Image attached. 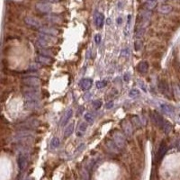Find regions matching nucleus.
Returning <instances> with one entry per match:
<instances>
[{"mask_svg":"<svg viewBox=\"0 0 180 180\" xmlns=\"http://www.w3.org/2000/svg\"><path fill=\"white\" fill-rule=\"evenodd\" d=\"M23 92L26 102H39L41 98V93L37 88L25 86L23 89Z\"/></svg>","mask_w":180,"mask_h":180,"instance_id":"nucleus-1","label":"nucleus"},{"mask_svg":"<svg viewBox=\"0 0 180 180\" xmlns=\"http://www.w3.org/2000/svg\"><path fill=\"white\" fill-rule=\"evenodd\" d=\"M152 120L157 126H158L159 128L164 131V132L168 133V132L170 131V130H171L170 124L167 121H165V120L161 117V115H158V113H153L152 114Z\"/></svg>","mask_w":180,"mask_h":180,"instance_id":"nucleus-2","label":"nucleus"},{"mask_svg":"<svg viewBox=\"0 0 180 180\" xmlns=\"http://www.w3.org/2000/svg\"><path fill=\"white\" fill-rule=\"evenodd\" d=\"M55 41L56 40L53 36L44 34V33H40L37 38V44L42 49H46L49 46H51V44L55 42Z\"/></svg>","mask_w":180,"mask_h":180,"instance_id":"nucleus-3","label":"nucleus"},{"mask_svg":"<svg viewBox=\"0 0 180 180\" xmlns=\"http://www.w3.org/2000/svg\"><path fill=\"white\" fill-rule=\"evenodd\" d=\"M23 83L25 86H31V88H38L42 84L41 79L36 77H27L23 79Z\"/></svg>","mask_w":180,"mask_h":180,"instance_id":"nucleus-4","label":"nucleus"},{"mask_svg":"<svg viewBox=\"0 0 180 180\" xmlns=\"http://www.w3.org/2000/svg\"><path fill=\"white\" fill-rule=\"evenodd\" d=\"M17 163L20 170H24L28 164V155L25 153H20L17 158Z\"/></svg>","mask_w":180,"mask_h":180,"instance_id":"nucleus-5","label":"nucleus"},{"mask_svg":"<svg viewBox=\"0 0 180 180\" xmlns=\"http://www.w3.org/2000/svg\"><path fill=\"white\" fill-rule=\"evenodd\" d=\"M114 142L116 144V146L119 148V149H123L125 147V139H124V136L122 134V133H120L118 131L115 132L114 134Z\"/></svg>","mask_w":180,"mask_h":180,"instance_id":"nucleus-6","label":"nucleus"},{"mask_svg":"<svg viewBox=\"0 0 180 180\" xmlns=\"http://www.w3.org/2000/svg\"><path fill=\"white\" fill-rule=\"evenodd\" d=\"M24 22L25 24L31 26L32 28H36V29H40L42 27V23L39 21L38 19L32 17V16H26L24 18Z\"/></svg>","mask_w":180,"mask_h":180,"instance_id":"nucleus-7","label":"nucleus"},{"mask_svg":"<svg viewBox=\"0 0 180 180\" xmlns=\"http://www.w3.org/2000/svg\"><path fill=\"white\" fill-rule=\"evenodd\" d=\"M36 9L42 13V14H47V13H50L51 10V4L49 3H46V2H40V3H37L36 5H35Z\"/></svg>","mask_w":180,"mask_h":180,"instance_id":"nucleus-8","label":"nucleus"},{"mask_svg":"<svg viewBox=\"0 0 180 180\" xmlns=\"http://www.w3.org/2000/svg\"><path fill=\"white\" fill-rule=\"evenodd\" d=\"M39 32L41 33H44V34L51 35V36H56L59 33L57 29L52 28V27H48V26H42V27L39 29Z\"/></svg>","mask_w":180,"mask_h":180,"instance_id":"nucleus-9","label":"nucleus"},{"mask_svg":"<svg viewBox=\"0 0 180 180\" xmlns=\"http://www.w3.org/2000/svg\"><path fill=\"white\" fill-rule=\"evenodd\" d=\"M167 150H168V145H167V142H164V141L161 142L160 145H159L158 150V154H157L158 160L161 159L164 157V155L166 154V152H167Z\"/></svg>","mask_w":180,"mask_h":180,"instance_id":"nucleus-10","label":"nucleus"},{"mask_svg":"<svg viewBox=\"0 0 180 180\" xmlns=\"http://www.w3.org/2000/svg\"><path fill=\"white\" fill-rule=\"evenodd\" d=\"M92 79L90 78H83L82 80L79 82V86L81 88L82 90H88L92 86Z\"/></svg>","mask_w":180,"mask_h":180,"instance_id":"nucleus-11","label":"nucleus"},{"mask_svg":"<svg viewBox=\"0 0 180 180\" xmlns=\"http://www.w3.org/2000/svg\"><path fill=\"white\" fill-rule=\"evenodd\" d=\"M95 22L98 28L103 27L104 23V16L102 13H96V15L95 16Z\"/></svg>","mask_w":180,"mask_h":180,"instance_id":"nucleus-12","label":"nucleus"},{"mask_svg":"<svg viewBox=\"0 0 180 180\" xmlns=\"http://www.w3.org/2000/svg\"><path fill=\"white\" fill-rule=\"evenodd\" d=\"M149 69V64L147 61H141L139 62L138 65H137V70L141 73V74H145V73H147Z\"/></svg>","mask_w":180,"mask_h":180,"instance_id":"nucleus-13","label":"nucleus"},{"mask_svg":"<svg viewBox=\"0 0 180 180\" xmlns=\"http://www.w3.org/2000/svg\"><path fill=\"white\" fill-rule=\"evenodd\" d=\"M72 115H73V111H72V109H69V110L67 111V113H66L65 115H64V116H63V118H62L61 125H62V126H65L67 123H69V120L71 119Z\"/></svg>","mask_w":180,"mask_h":180,"instance_id":"nucleus-14","label":"nucleus"},{"mask_svg":"<svg viewBox=\"0 0 180 180\" xmlns=\"http://www.w3.org/2000/svg\"><path fill=\"white\" fill-rule=\"evenodd\" d=\"M158 89L160 90L161 93H163L164 95H167V96H169V86L167 84L165 81H160L158 84Z\"/></svg>","mask_w":180,"mask_h":180,"instance_id":"nucleus-15","label":"nucleus"},{"mask_svg":"<svg viewBox=\"0 0 180 180\" xmlns=\"http://www.w3.org/2000/svg\"><path fill=\"white\" fill-rule=\"evenodd\" d=\"M86 128H88V124L86 123H81L80 125L78 126V131H77V135L78 137H81L85 134V132L86 131Z\"/></svg>","mask_w":180,"mask_h":180,"instance_id":"nucleus-16","label":"nucleus"},{"mask_svg":"<svg viewBox=\"0 0 180 180\" xmlns=\"http://www.w3.org/2000/svg\"><path fill=\"white\" fill-rule=\"evenodd\" d=\"M37 61H38V62H40L42 65H50L52 62L51 59L50 57H45V56H42V55H40L38 57Z\"/></svg>","mask_w":180,"mask_h":180,"instance_id":"nucleus-17","label":"nucleus"},{"mask_svg":"<svg viewBox=\"0 0 180 180\" xmlns=\"http://www.w3.org/2000/svg\"><path fill=\"white\" fill-rule=\"evenodd\" d=\"M158 11L161 14H169L172 11V6L169 5H162L158 8Z\"/></svg>","mask_w":180,"mask_h":180,"instance_id":"nucleus-18","label":"nucleus"},{"mask_svg":"<svg viewBox=\"0 0 180 180\" xmlns=\"http://www.w3.org/2000/svg\"><path fill=\"white\" fill-rule=\"evenodd\" d=\"M106 147L108 148V150L111 151V152H114V153H118L119 152V148L116 146V144L115 143V142H106Z\"/></svg>","mask_w":180,"mask_h":180,"instance_id":"nucleus-19","label":"nucleus"},{"mask_svg":"<svg viewBox=\"0 0 180 180\" xmlns=\"http://www.w3.org/2000/svg\"><path fill=\"white\" fill-rule=\"evenodd\" d=\"M131 25V15H129L127 16V22H126V25L124 28V35L125 36H128L130 34Z\"/></svg>","mask_w":180,"mask_h":180,"instance_id":"nucleus-20","label":"nucleus"},{"mask_svg":"<svg viewBox=\"0 0 180 180\" xmlns=\"http://www.w3.org/2000/svg\"><path fill=\"white\" fill-rule=\"evenodd\" d=\"M74 127H75V125H74V123H70L68 127L66 128L65 131H64V138L67 139V138H69L72 133H73V131H74Z\"/></svg>","mask_w":180,"mask_h":180,"instance_id":"nucleus-21","label":"nucleus"},{"mask_svg":"<svg viewBox=\"0 0 180 180\" xmlns=\"http://www.w3.org/2000/svg\"><path fill=\"white\" fill-rule=\"evenodd\" d=\"M123 131H125V133L127 135H131V123L127 121H123Z\"/></svg>","mask_w":180,"mask_h":180,"instance_id":"nucleus-22","label":"nucleus"},{"mask_svg":"<svg viewBox=\"0 0 180 180\" xmlns=\"http://www.w3.org/2000/svg\"><path fill=\"white\" fill-rule=\"evenodd\" d=\"M161 109L166 113L167 115H172L173 113H174V108L172 107V106L169 105V104H162L160 105Z\"/></svg>","mask_w":180,"mask_h":180,"instance_id":"nucleus-23","label":"nucleus"},{"mask_svg":"<svg viewBox=\"0 0 180 180\" xmlns=\"http://www.w3.org/2000/svg\"><path fill=\"white\" fill-rule=\"evenodd\" d=\"M59 144H61V142H59V139L57 138V137H53L51 139V143H50L51 149H57V148H59Z\"/></svg>","mask_w":180,"mask_h":180,"instance_id":"nucleus-24","label":"nucleus"},{"mask_svg":"<svg viewBox=\"0 0 180 180\" xmlns=\"http://www.w3.org/2000/svg\"><path fill=\"white\" fill-rule=\"evenodd\" d=\"M145 33V28L142 27H137L136 28V32H135V38L137 40H140L141 38H142V36Z\"/></svg>","mask_w":180,"mask_h":180,"instance_id":"nucleus-25","label":"nucleus"},{"mask_svg":"<svg viewBox=\"0 0 180 180\" xmlns=\"http://www.w3.org/2000/svg\"><path fill=\"white\" fill-rule=\"evenodd\" d=\"M85 120L86 121V123H94V120H95V116L93 115V114H91V113H86V114L85 115Z\"/></svg>","mask_w":180,"mask_h":180,"instance_id":"nucleus-26","label":"nucleus"},{"mask_svg":"<svg viewBox=\"0 0 180 180\" xmlns=\"http://www.w3.org/2000/svg\"><path fill=\"white\" fill-rule=\"evenodd\" d=\"M40 68H41V64H39V63H32L29 66V70L31 71H36L38 70Z\"/></svg>","mask_w":180,"mask_h":180,"instance_id":"nucleus-27","label":"nucleus"},{"mask_svg":"<svg viewBox=\"0 0 180 180\" xmlns=\"http://www.w3.org/2000/svg\"><path fill=\"white\" fill-rule=\"evenodd\" d=\"M156 5H157V1H147V3H146V7L149 10H152L156 6Z\"/></svg>","mask_w":180,"mask_h":180,"instance_id":"nucleus-28","label":"nucleus"},{"mask_svg":"<svg viewBox=\"0 0 180 180\" xmlns=\"http://www.w3.org/2000/svg\"><path fill=\"white\" fill-rule=\"evenodd\" d=\"M39 53L41 54L42 56H45V57H51V52L49 51H46L45 49H42V50H40L39 51Z\"/></svg>","mask_w":180,"mask_h":180,"instance_id":"nucleus-29","label":"nucleus"},{"mask_svg":"<svg viewBox=\"0 0 180 180\" xmlns=\"http://www.w3.org/2000/svg\"><path fill=\"white\" fill-rule=\"evenodd\" d=\"M106 85H107V81L105 80H103V81H97L96 82V88L101 89V88H104V86H106Z\"/></svg>","mask_w":180,"mask_h":180,"instance_id":"nucleus-30","label":"nucleus"},{"mask_svg":"<svg viewBox=\"0 0 180 180\" xmlns=\"http://www.w3.org/2000/svg\"><path fill=\"white\" fill-rule=\"evenodd\" d=\"M139 95H140V92L138 89H131L129 92V96H131V97H136Z\"/></svg>","mask_w":180,"mask_h":180,"instance_id":"nucleus-31","label":"nucleus"},{"mask_svg":"<svg viewBox=\"0 0 180 180\" xmlns=\"http://www.w3.org/2000/svg\"><path fill=\"white\" fill-rule=\"evenodd\" d=\"M93 106H94L95 109H99L102 106V101L99 99L96 100V101H94V103H93Z\"/></svg>","mask_w":180,"mask_h":180,"instance_id":"nucleus-32","label":"nucleus"},{"mask_svg":"<svg viewBox=\"0 0 180 180\" xmlns=\"http://www.w3.org/2000/svg\"><path fill=\"white\" fill-rule=\"evenodd\" d=\"M174 93L177 97H180V86H179L176 85L174 86Z\"/></svg>","mask_w":180,"mask_h":180,"instance_id":"nucleus-33","label":"nucleus"},{"mask_svg":"<svg viewBox=\"0 0 180 180\" xmlns=\"http://www.w3.org/2000/svg\"><path fill=\"white\" fill-rule=\"evenodd\" d=\"M122 55L124 57H128L130 55V50L128 48H125L122 51Z\"/></svg>","mask_w":180,"mask_h":180,"instance_id":"nucleus-34","label":"nucleus"},{"mask_svg":"<svg viewBox=\"0 0 180 180\" xmlns=\"http://www.w3.org/2000/svg\"><path fill=\"white\" fill-rule=\"evenodd\" d=\"M142 42L141 41H139V40H138V41L137 42H135V51H140V50H141V48H142Z\"/></svg>","mask_w":180,"mask_h":180,"instance_id":"nucleus-35","label":"nucleus"},{"mask_svg":"<svg viewBox=\"0 0 180 180\" xmlns=\"http://www.w3.org/2000/svg\"><path fill=\"white\" fill-rule=\"evenodd\" d=\"M102 37H101V35L100 34H96V36H95V42H96V43H97V44H99L100 42H101V39Z\"/></svg>","mask_w":180,"mask_h":180,"instance_id":"nucleus-36","label":"nucleus"},{"mask_svg":"<svg viewBox=\"0 0 180 180\" xmlns=\"http://www.w3.org/2000/svg\"><path fill=\"white\" fill-rule=\"evenodd\" d=\"M123 79L125 82H129L130 80V73H125V75L123 77Z\"/></svg>","mask_w":180,"mask_h":180,"instance_id":"nucleus-37","label":"nucleus"},{"mask_svg":"<svg viewBox=\"0 0 180 180\" xmlns=\"http://www.w3.org/2000/svg\"><path fill=\"white\" fill-rule=\"evenodd\" d=\"M140 86H141V88H142V89L144 91V92H146V91H147V89H146V86H145V85H143L142 82H141V80H140Z\"/></svg>","mask_w":180,"mask_h":180,"instance_id":"nucleus-38","label":"nucleus"},{"mask_svg":"<svg viewBox=\"0 0 180 180\" xmlns=\"http://www.w3.org/2000/svg\"><path fill=\"white\" fill-rule=\"evenodd\" d=\"M122 22H123V17L122 16H119L117 18V24H118V25H121L122 24Z\"/></svg>","mask_w":180,"mask_h":180,"instance_id":"nucleus-39","label":"nucleus"},{"mask_svg":"<svg viewBox=\"0 0 180 180\" xmlns=\"http://www.w3.org/2000/svg\"><path fill=\"white\" fill-rule=\"evenodd\" d=\"M113 105H114V103H113V101H111V102H109V104H106V107L109 109V108H112L113 107Z\"/></svg>","mask_w":180,"mask_h":180,"instance_id":"nucleus-40","label":"nucleus"},{"mask_svg":"<svg viewBox=\"0 0 180 180\" xmlns=\"http://www.w3.org/2000/svg\"><path fill=\"white\" fill-rule=\"evenodd\" d=\"M147 1H157V0H147Z\"/></svg>","mask_w":180,"mask_h":180,"instance_id":"nucleus-41","label":"nucleus"},{"mask_svg":"<svg viewBox=\"0 0 180 180\" xmlns=\"http://www.w3.org/2000/svg\"><path fill=\"white\" fill-rule=\"evenodd\" d=\"M179 86H180V85H179Z\"/></svg>","mask_w":180,"mask_h":180,"instance_id":"nucleus-42","label":"nucleus"}]
</instances>
